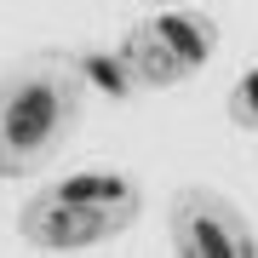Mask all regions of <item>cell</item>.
<instances>
[{
  "mask_svg": "<svg viewBox=\"0 0 258 258\" xmlns=\"http://www.w3.org/2000/svg\"><path fill=\"white\" fill-rule=\"evenodd\" d=\"M115 46L126 57L138 92H172L218 57V23L195 6H166L155 18H138Z\"/></svg>",
  "mask_w": 258,
  "mask_h": 258,
  "instance_id": "obj_3",
  "label": "cell"
},
{
  "mask_svg": "<svg viewBox=\"0 0 258 258\" xmlns=\"http://www.w3.org/2000/svg\"><path fill=\"white\" fill-rule=\"evenodd\" d=\"M86 81L69 52H29L0 75V178H35L69 149Z\"/></svg>",
  "mask_w": 258,
  "mask_h": 258,
  "instance_id": "obj_1",
  "label": "cell"
},
{
  "mask_svg": "<svg viewBox=\"0 0 258 258\" xmlns=\"http://www.w3.org/2000/svg\"><path fill=\"white\" fill-rule=\"evenodd\" d=\"M166 241L178 258H258V230L224 189L184 184L166 207Z\"/></svg>",
  "mask_w": 258,
  "mask_h": 258,
  "instance_id": "obj_4",
  "label": "cell"
},
{
  "mask_svg": "<svg viewBox=\"0 0 258 258\" xmlns=\"http://www.w3.org/2000/svg\"><path fill=\"white\" fill-rule=\"evenodd\" d=\"M75 69H81L86 92H98V98H109V103H126L132 92H138V81H132L120 46H81V52H75Z\"/></svg>",
  "mask_w": 258,
  "mask_h": 258,
  "instance_id": "obj_5",
  "label": "cell"
},
{
  "mask_svg": "<svg viewBox=\"0 0 258 258\" xmlns=\"http://www.w3.org/2000/svg\"><path fill=\"white\" fill-rule=\"evenodd\" d=\"M144 212V184L115 166L46 178L18 207V235L40 252H86L103 241L126 235Z\"/></svg>",
  "mask_w": 258,
  "mask_h": 258,
  "instance_id": "obj_2",
  "label": "cell"
},
{
  "mask_svg": "<svg viewBox=\"0 0 258 258\" xmlns=\"http://www.w3.org/2000/svg\"><path fill=\"white\" fill-rule=\"evenodd\" d=\"M224 120H230V126H241V132H258V63L235 75L230 98H224Z\"/></svg>",
  "mask_w": 258,
  "mask_h": 258,
  "instance_id": "obj_6",
  "label": "cell"
},
{
  "mask_svg": "<svg viewBox=\"0 0 258 258\" xmlns=\"http://www.w3.org/2000/svg\"><path fill=\"white\" fill-rule=\"evenodd\" d=\"M155 6H178V0H155Z\"/></svg>",
  "mask_w": 258,
  "mask_h": 258,
  "instance_id": "obj_7",
  "label": "cell"
}]
</instances>
